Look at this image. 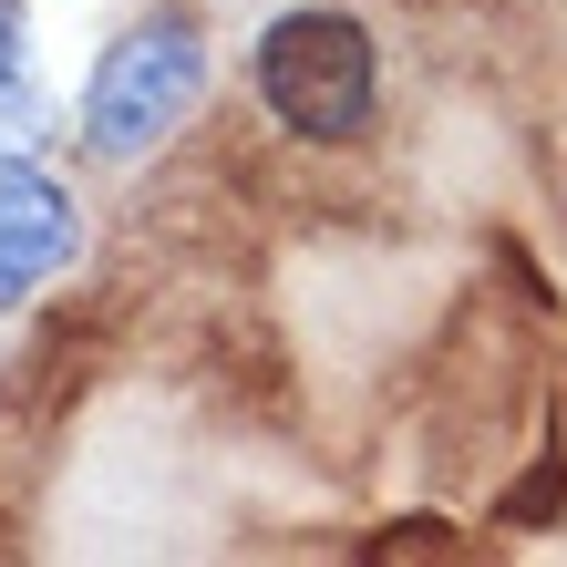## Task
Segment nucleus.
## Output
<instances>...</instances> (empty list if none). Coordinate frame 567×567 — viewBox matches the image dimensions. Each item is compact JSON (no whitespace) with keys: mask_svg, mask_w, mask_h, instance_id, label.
Instances as JSON below:
<instances>
[{"mask_svg":"<svg viewBox=\"0 0 567 567\" xmlns=\"http://www.w3.org/2000/svg\"><path fill=\"white\" fill-rule=\"evenodd\" d=\"M31 135V42H21V0H0V155Z\"/></svg>","mask_w":567,"mask_h":567,"instance_id":"20e7f679","label":"nucleus"},{"mask_svg":"<svg viewBox=\"0 0 567 567\" xmlns=\"http://www.w3.org/2000/svg\"><path fill=\"white\" fill-rule=\"evenodd\" d=\"M196 93H207V42H196V21L155 11V21H135L104 62H93V83H83V145L104 165H135V155H155L196 114Z\"/></svg>","mask_w":567,"mask_h":567,"instance_id":"f03ea898","label":"nucleus"},{"mask_svg":"<svg viewBox=\"0 0 567 567\" xmlns=\"http://www.w3.org/2000/svg\"><path fill=\"white\" fill-rule=\"evenodd\" d=\"M258 104L310 145H361L382 124V52L351 11H279L258 31Z\"/></svg>","mask_w":567,"mask_h":567,"instance_id":"f257e3e1","label":"nucleus"},{"mask_svg":"<svg viewBox=\"0 0 567 567\" xmlns=\"http://www.w3.org/2000/svg\"><path fill=\"white\" fill-rule=\"evenodd\" d=\"M73 248H83L73 186L31 155H0V310H21L52 269H73Z\"/></svg>","mask_w":567,"mask_h":567,"instance_id":"7ed1b4c3","label":"nucleus"}]
</instances>
